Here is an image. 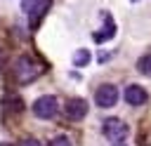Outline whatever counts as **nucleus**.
<instances>
[{
    "mask_svg": "<svg viewBox=\"0 0 151 146\" xmlns=\"http://www.w3.org/2000/svg\"><path fill=\"white\" fill-rule=\"evenodd\" d=\"M42 71H45V66L40 61H35L33 57H19L14 61V78L19 82H24V85L26 82H33Z\"/></svg>",
    "mask_w": 151,
    "mask_h": 146,
    "instance_id": "obj_1",
    "label": "nucleus"
},
{
    "mask_svg": "<svg viewBox=\"0 0 151 146\" xmlns=\"http://www.w3.org/2000/svg\"><path fill=\"white\" fill-rule=\"evenodd\" d=\"M101 132L111 144H123L127 139V134H130V127L120 118H106L104 125H101Z\"/></svg>",
    "mask_w": 151,
    "mask_h": 146,
    "instance_id": "obj_2",
    "label": "nucleus"
},
{
    "mask_svg": "<svg viewBox=\"0 0 151 146\" xmlns=\"http://www.w3.org/2000/svg\"><path fill=\"white\" fill-rule=\"evenodd\" d=\"M57 113H59V101H57V97L42 94V97H38V99L33 101V115H35V118H40V120H52Z\"/></svg>",
    "mask_w": 151,
    "mask_h": 146,
    "instance_id": "obj_3",
    "label": "nucleus"
},
{
    "mask_svg": "<svg viewBox=\"0 0 151 146\" xmlns=\"http://www.w3.org/2000/svg\"><path fill=\"white\" fill-rule=\"evenodd\" d=\"M94 104L99 108H113L118 104V87L106 82V85H99L97 92H94Z\"/></svg>",
    "mask_w": 151,
    "mask_h": 146,
    "instance_id": "obj_4",
    "label": "nucleus"
},
{
    "mask_svg": "<svg viewBox=\"0 0 151 146\" xmlns=\"http://www.w3.org/2000/svg\"><path fill=\"white\" fill-rule=\"evenodd\" d=\"M87 111H90V106H87V101L83 99V97H73V99H68L66 101V106H64V113H66V118L68 120H83L85 115H87Z\"/></svg>",
    "mask_w": 151,
    "mask_h": 146,
    "instance_id": "obj_5",
    "label": "nucleus"
},
{
    "mask_svg": "<svg viewBox=\"0 0 151 146\" xmlns=\"http://www.w3.org/2000/svg\"><path fill=\"white\" fill-rule=\"evenodd\" d=\"M50 5H52L50 0H24V2H21V9L28 14L31 24H33V26H38V19L50 9Z\"/></svg>",
    "mask_w": 151,
    "mask_h": 146,
    "instance_id": "obj_6",
    "label": "nucleus"
},
{
    "mask_svg": "<svg viewBox=\"0 0 151 146\" xmlns=\"http://www.w3.org/2000/svg\"><path fill=\"white\" fill-rule=\"evenodd\" d=\"M123 99H125L130 106H144L146 99H149V94H146V89L139 87V85H127L125 92H123Z\"/></svg>",
    "mask_w": 151,
    "mask_h": 146,
    "instance_id": "obj_7",
    "label": "nucleus"
},
{
    "mask_svg": "<svg viewBox=\"0 0 151 146\" xmlns=\"http://www.w3.org/2000/svg\"><path fill=\"white\" fill-rule=\"evenodd\" d=\"M116 21H113V16H109V14H104V28L101 31H97V33H92V38H94V42H106V40H111L113 35H116Z\"/></svg>",
    "mask_w": 151,
    "mask_h": 146,
    "instance_id": "obj_8",
    "label": "nucleus"
},
{
    "mask_svg": "<svg viewBox=\"0 0 151 146\" xmlns=\"http://www.w3.org/2000/svg\"><path fill=\"white\" fill-rule=\"evenodd\" d=\"M137 68H139V73H142V75L151 78V54H144V57L137 61Z\"/></svg>",
    "mask_w": 151,
    "mask_h": 146,
    "instance_id": "obj_9",
    "label": "nucleus"
},
{
    "mask_svg": "<svg viewBox=\"0 0 151 146\" xmlns=\"http://www.w3.org/2000/svg\"><path fill=\"white\" fill-rule=\"evenodd\" d=\"M90 59H92V57H90V52H87V49H78V52L73 54V64H76V66H80V68H83V66H87V64H90Z\"/></svg>",
    "mask_w": 151,
    "mask_h": 146,
    "instance_id": "obj_10",
    "label": "nucleus"
},
{
    "mask_svg": "<svg viewBox=\"0 0 151 146\" xmlns=\"http://www.w3.org/2000/svg\"><path fill=\"white\" fill-rule=\"evenodd\" d=\"M5 106H7V108H12V111H21V108H24V104H21V99H19V97H7Z\"/></svg>",
    "mask_w": 151,
    "mask_h": 146,
    "instance_id": "obj_11",
    "label": "nucleus"
},
{
    "mask_svg": "<svg viewBox=\"0 0 151 146\" xmlns=\"http://www.w3.org/2000/svg\"><path fill=\"white\" fill-rule=\"evenodd\" d=\"M50 146H71V139L64 137V134H59V137H54V139L50 141Z\"/></svg>",
    "mask_w": 151,
    "mask_h": 146,
    "instance_id": "obj_12",
    "label": "nucleus"
},
{
    "mask_svg": "<svg viewBox=\"0 0 151 146\" xmlns=\"http://www.w3.org/2000/svg\"><path fill=\"white\" fill-rule=\"evenodd\" d=\"M19 146H42V144H40L38 139H24V141H21Z\"/></svg>",
    "mask_w": 151,
    "mask_h": 146,
    "instance_id": "obj_13",
    "label": "nucleus"
},
{
    "mask_svg": "<svg viewBox=\"0 0 151 146\" xmlns=\"http://www.w3.org/2000/svg\"><path fill=\"white\" fill-rule=\"evenodd\" d=\"M2 64H5V52L0 49V68H2Z\"/></svg>",
    "mask_w": 151,
    "mask_h": 146,
    "instance_id": "obj_14",
    "label": "nucleus"
},
{
    "mask_svg": "<svg viewBox=\"0 0 151 146\" xmlns=\"http://www.w3.org/2000/svg\"><path fill=\"white\" fill-rule=\"evenodd\" d=\"M111 146H125V144H111Z\"/></svg>",
    "mask_w": 151,
    "mask_h": 146,
    "instance_id": "obj_15",
    "label": "nucleus"
},
{
    "mask_svg": "<svg viewBox=\"0 0 151 146\" xmlns=\"http://www.w3.org/2000/svg\"><path fill=\"white\" fill-rule=\"evenodd\" d=\"M130 2H139V0H130Z\"/></svg>",
    "mask_w": 151,
    "mask_h": 146,
    "instance_id": "obj_16",
    "label": "nucleus"
},
{
    "mask_svg": "<svg viewBox=\"0 0 151 146\" xmlns=\"http://www.w3.org/2000/svg\"><path fill=\"white\" fill-rule=\"evenodd\" d=\"M0 146H9V144H0Z\"/></svg>",
    "mask_w": 151,
    "mask_h": 146,
    "instance_id": "obj_17",
    "label": "nucleus"
}]
</instances>
